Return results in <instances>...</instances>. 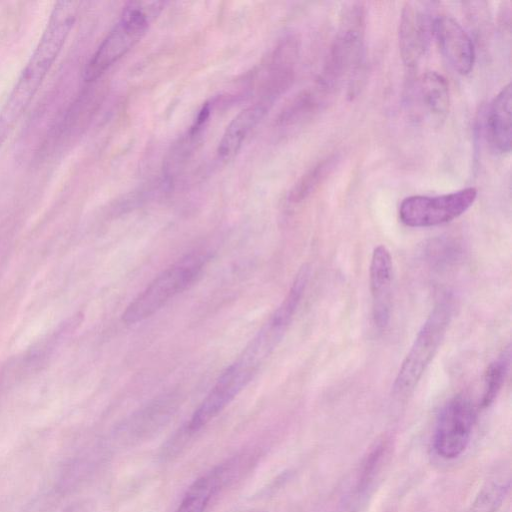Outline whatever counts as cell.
I'll return each mask as SVG.
<instances>
[{
    "label": "cell",
    "instance_id": "17",
    "mask_svg": "<svg viewBox=\"0 0 512 512\" xmlns=\"http://www.w3.org/2000/svg\"><path fill=\"white\" fill-rule=\"evenodd\" d=\"M331 95L316 83L312 88L300 92L281 112L279 123L294 125L310 119L321 111Z\"/></svg>",
    "mask_w": 512,
    "mask_h": 512
},
{
    "label": "cell",
    "instance_id": "10",
    "mask_svg": "<svg viewBox=\"0 0 512 512\" xmlns=\"http://www.w3.org/2000/svg\"><path fill=\"white\" fill-rule=\"evenodd\" d=\"M427 3L406 2L401 10L398 39L404 65L415 68L425 55L432 35V17Z\"/></svg>",
    "mask_w": 512,
    "mask_h": 512
},
{
    "label": "cell",
    "instance_id": "7",
    "mask_svg": "<svg viewBox=\"0 0 512 512\" xmlns=\"http://www.w3.org/2000/svg\"><path fill=\"white\" fill-rule=\"evenodd\" d=\"M405 107L418 125L439 128L445 122L450 107L449 85L435 71H428L411 81L406 89Z\"/></svg>",
    "mask_w": 512,
    "mask_h": 512
},
{
    "label": "cell",
    "instance_id": "9",
    "mask_svg": "<svg viewBox=\"0 0 512 512\" xmlns=\"http://www.w3.org/2000/svg\"><path fill=\"white\" fill-rule=\"evenodd\" d=\"M258 369L242 356L227 367L193 413L187 431L196 432L214 419L246 387Z\"/></svg>",
    "mask_w": 512,
    "mask_h": 512
},
{
    "label": "cell",
    "instance_id": "20",
    "mask_svg": "<svg viewBox=\"0 0 512 512\" xmlns=\"http://www.w3.org/2000/svg\"><path fill=\"white\" fill-rule=\"evenodd\" d=\"M339 157L336 155L329 156L312 168H310L299 180L294 184L289 192L288 199L292 203H299L309 197L315 189L332 173L336 168Z\"/></svg>",
    "mask_w": 512,
    "mask_h": 512
},
{
    "label": "cell",
    "instance_id": "11",
    "mask_svg": "<svg viewBox=\"0 0 512 512\" xmlns=\"http://www.w3.org/2000/svg\"><path fill=\"white\" fill-rule=\"evenodd\" d=\"M432 35L437 45L454 71L467 75L475 63L474 44L464 28L452 17H434Z\"/></svg>",
    "mask_w": 512,
    "mask_h": 512
},
{
    "label": "cell",
    "instance_id": "5",
    "mask_svg": "<svg viewBox=\"0 0 512 512\" xmlns=\"http://www.w3.org/2000/svg\"><path fill=\"white\" fill-rule=\"evenodd\" d=\"M452 318L448 299L438 302L419 329L393 383L396 395L413 391L436 355Z\"/></svg>",
    "mask_w": 512,
    "mask_h": 512
},
{
    "label": "cell",
    "instance_id": "1",
    "mask_svg": "<svg viewBox=\"0 0 512 512\" xmlns=\"http://www.w3.org/2000/svg\"><path fill=\"white\" fill-rule=\"evenodd\" d=\"M79 10L75 1L55 4L40 40L0 111V147L25 112L59 55Z\"/></svg>",
    "mask_w": 512,
    "mask_h": 512
},
{
    "label": "cell",
    "instance_id": "15",
    "mask_svg": "<svg viewBox=\"0 0 512 512\" xmlns=\"http://www.w3.org/2000/svg\"><path fill=\"white\" fill-rule=\"evenodd\" d=\"M232 480L225 464L198 478L187 490L175 512H204L210 501Z\"/></svg>",
    "mask_w": 512,
    "mask_h": 512
},
{
    "label": "cell",
    "instance_id": "6",
    "mask_svg": "<svg viewBox=\"0 0 512 512\" xmlns=\"http://www.w3.org/2000/svg\"><path fill=\"white\" fill-rule=\"evenodd\" d=\"M476 198L477 189L474 187L437 196H409L399 206V219L404 225L414 228L442 225L465 213Z\"/></svg>",
    "mask_w": 512,
    "mask_h": 512
},
{
    "label": "cell",
    "instance_id": "19",
    "mask_svg": "<svg viewBox=\"0 0 512 512\" xmlns=\"http://www.w3.org/2000/svg\"><path fill=\"white\" fill-rule=\"evenodd\" d=\"M310 269L308 265H303L297 272L293 283L282 303L275 310L270 320L267 322L274 329L285 334L290 325L308 284Z\"/></svg>",
    "mask_w": 512,
    "mask_h": 512
},
{
    "label": "cell",
    "instance_id": "14",
    "mask_svg": "<svg viewBox=\"0 0 512 512\" xmlns=\"http://www.w3.org/2000/svg\"><path fill=\"white\" fill-rule=\"evenodd\" d=\"M511 84L505 85L490 103L485 119V135L492 149L501 154L511 151Z\"/></svg>",
    "mask_w": 512,
    "mask_h": 512
},
{
    "label": "cell",
    "instance_id": "2",
    "mask_svg": "<svg viewBox=\"0 0 512 512\" xmlns=\"http://www.w3.org/2000/svg\"><path fill=\"white\" fill-rule=\"evenodd\" d=\"M165 6L160 1L128 3L120 20L101 42L88 61L83 77L86 82L98 80L113 64L121 59L144 35L150 23Z\"/></svg>",
    "mask_w": 512,
    "mask_h": 512
},
{
    "label": "cell",
    "instance_id": "4",
    "mask_svg": "<svg viewBox=\"0 0 512 512\" xmlns=\"http://www.w3.org/2000/svg\"><path fill=\"white\" fill-rule=\"evenodd\" d=\"M208 257L194 252L160 273L125 309L122 320L136 324L152 316L200 275Z\"/></svg>",
    "mask_w": 512,
    "mask_h": 512
},
{
    "label": "cell",
    "instance_id": "12",
    "mask_svg": "<svg viewBox=\"0 0 512 512\" xmlns=\"http://www.w3.org/2000/svg\"><path fill=\"white\" fill-rule=\"evenodd\" d=\"M392 258L384 245L374 248L370 261L369 281L372 296L374 324L385 329L390 321L392 308Z\"/></svg>",
    "mask_w": 512,
    "mask_h": 512
},
{
    "label": "cell",
    "instance_id": "16",
    "mask_svg": "<svg viewBox=\"0 0 512 512\" xmlns=\"http://www.w3.org/2000/svg\"><path fill=\"white\" fill-rule=\"evenodd\" d=\"M267 111V105L256 103L241 112L229 123L219 142L218 156L222 160L233 158L242 147L244 141L262 120Z\"/></svg>",
    "mask_w": 512,
    "mask_h": 512
},
{
    "label": "cell",
    "instance_id": "22",
    "mask_svg": "<svg viewBox=\"0 0 512 512\" xmlns=\"http://www.w3.org/2000/svg\"><path fill=\"white\" fill-rule=\"evenodd\" d=\"M64 512H92L91 508L87 504H77Z\"/></svg>",
    "mask_w": 512,
    "mask_h": 512
},
{
    "label": "cell",
    "instance_id": "18",
    "mask_svg": "<svg viewBox=\"0 0 512 512\" xmlns=\"http://www.w3.org/2000/svg\"><path fill=\"white\" fill-rule=\"evenodd\" d=\"M98 96L99 94L94 90L84 91L71 104L65 116L60 120L57 127L54 128L51 140L55 138L56 140H63V138H69L71 135L79 132L96 110V106L99 103Z\"/></svg>",
    "mask_w": 512,
    "mask_h": 512
},
{
    "label": "cell",
    "instance_id": "8",
    "mask_svg": "<svg viewBox=\"0 0 512 512\" xmlns=\"http://www.w3.org/2000/svg\"><path fill=\"white\" fill-rule=\"evenodd\" d=\"M476 419L473 403L457 395L442 408L434 430L433 448L443 459H455L467 448Z\"/></svg>",
    "mask_w": 512,
    "mask_h": 512
},
{
    "label": "cell",
    "instance_id": "21",
    "mask_svg": "<svg viewBox=\"0 0 512 512\" xmlns=\"http://www.w3.org/2000/svg\"><path fill=\"white\" fill-rule=\"evenodd\" d=\"M510 345L500 353L487 367L484 374V391L481 406H490L497 398L507 377L510 366Z\"/></svg>",
    "mask_w": 512,
    "mask_h": 512
},
{
    "label": "cell",
    "instance_id": "13",
    "mask_svg": "<svg viewBox=\"0 0 512 512\" xmlns=\"http://www.w3.org/2000/svg\"><path fill=\"white\" fill-rule=\"evenodd\" d=\"M299 55L295 37H286L275 49L263 84L264 104L273 102L292 85Z\"/></svg>",
    "mask_w": 512,
    "mask_h": 512
},
{
    "label": "cell",
    "instance_id": "3",
    "mask_svg": "<svg viewBox=\"0 0 512 512\" xmlns=\"http://www.w3.org/2000/svg\"><path fill=\"white\" fill-rule=\"evenodd\" d=\"M365 7L360 2L345 7L336 37L316 83L332 96L345 77L358 75L364 53Z\"/></svg>",
    "mask_w": 512,
    "mask_h": 512
}]
</instances>
